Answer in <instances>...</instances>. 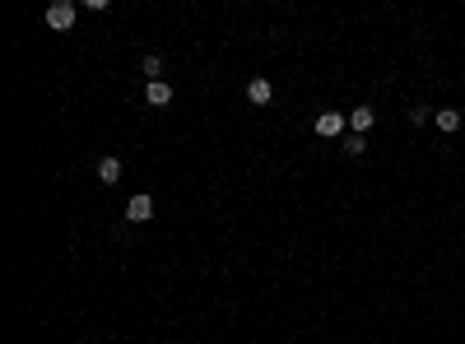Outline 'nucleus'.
<instances>
[{
	"instance_id": "nucleus-8",
	"label": "nucleus",
	"mask_w": 465,
	"mask_h": 344,
	"mask_svg": "<svg viewBox=\"0 0 465 344\" xmlns=\"http://www.w3.org/2000/svg\"><path fill=\"white\" fill-rule=\"evenodd\" d=\"M437 130H447V135H451V130H461V112L442 108V112H437Z\"/></svg>"
},
{
	"instance_id": "nucleus-1",
	"label": "nucleus",
	"mask_w": 465,
	"mask_h": 344,
	"mask_svg": "<svg viewBox=\"0 0 465 344\" xmlns=\"http://www.w3.org/2000/svg\"><path fill=\"white\" fill-rule=\"evenodd\" d=\"M46 28H56V33L75 28V5H70V0H56V5H46Z\"/></svg>"
},
{
	"instance_id": "nucleus-4",
	"label": "nucleus",
	"mask_w": 465,
	"mask_h": 344,
	"mask_svg": "<svg viewBox=\"0 0 465 344\" xmlns=\"http://www.w3.org/2000/svg\"><path fill=\"white\" fill-rule=\"evenodd\" d=\"M270 98H275V84H270V79H265V75H256V79H251V84H247V103H256V108H265Z\"/></svg>"
},
{
	"instance_id": "nucleus-6",
	"label": "nucleus",
	"mask_w": 465,
	"mask_h": 344,
	"mask_svg": "<svg viewBox=\"0 0 465 344\" xmlns=\"http://www.w3.org/2000/svg\"><path fill=\"white\" fill-rule=\"evenodd\" d=\"M98 182L103 187H112V182H121V158H98Z\"/></svg>"
},
{
	"instance_id": "nucleus-10",
	"label": "nucleus",
	"mask_w": 465,
	"mask_h": 344,
	"mask_svg": "<svg viewBox=\"0 0 465 344\" xmlns=\"http://www.w3.org/2000/svg\"><path fill=\"white\" fill-rule=\"evenodd\" d=\"M363 149H368V140H363V135H349V140H344V154H349V158H358Z\"/></svg>"
},
{
	"instance_id": "nucleus-9",
	"label": "nucleus",
	"mask_w": 465,
	"mask_h": 344,
	"mask_svg": "<svg viewBox=\"0 0 465 344\" xmlns=\"http://www.w3.org/2000/svg\"><path fill=\"white\" fill-rule=\"evenodd\" d=\"M144 75H149V84H154L158 75H163V56H144V65H140Z\"/></svg>"
},
{
	"instance_id": "nucleus-7",
	"label": "nucleus",
	"mask_w": 465,
	"mask_h": 344,
	"mask_svg": "<svg viewBox=\"0 0 465 344\" xmlns=\"http://www.w3.org/2000/svg\"><path fill=\"white\" fill-rule=\"evenodd\" d=\"M144 98H149V108H168V103H172V84H163V79H154V84L144 89Z\"/></svg>"
},
{
	"instance_id": "nucleus-3",
	"label": "nucleus",
	"mask_w": 465,
	"mask_h": 344,
	"mask_svg": "<svg viewBox=\"0 0 465 344\" xmlns=\"http://www.w3.org/2000/svg\"><path fill=\"white\" fill-rule=\"evenodd\" d=\"M126 219H130V223H149V219H154V200H149L144 191L130 196V200H126Z\"/></svg>"
},
{
	"instance_id": "nucleus-5",
	"label": "nucleus",
	"mask_w": 465,
	"mask_h": 344,
	"mask_svg": "<svg viewBox=\"0 0 465 344\" xmlns=\"http://www.w3.org/2000/svg\"><path fill=\"white\" fill-rule=\"evenodd\" d=\"M372 121H377V112H372V108H354V112H349V130H354V135H368Z\"/></svg>"
},
{
	"instance_id": "nucleus-2",
	"label": "nucleus",
	"mask_w": 465,
	"mask_h": 344,
	"mask_svg": "<svg viewBox=\"0 0 465 344\" xmlns=\"http://www.w3.org/2000/svg\"><path fill=\"white\" fill-rule=\"evenodd\" d=\"M344 126H349V117H340V112H321V117L312 121V130H316L321 140H335V135H344Z\"/></svg>"
}]
</instances>
